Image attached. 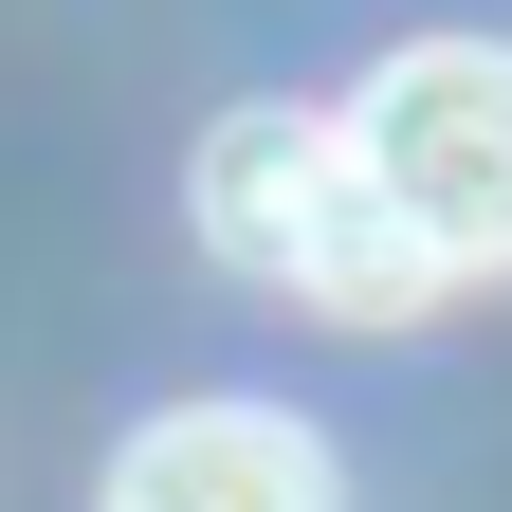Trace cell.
<instances>
[{
    "label": "cell",
    "instance_id": "obj_1",
    "mask_svg": "<svg viewBox=\"0 0 512 512\" xmlns=\"http://www.w3.org/2000/svg\"><path fill=\"white\" fill-rule=\"evenodd\" d=\"M183 220L220 238V275L293 293V311H421L439 256L403 238V202L366 183L348 110H220L183 165Z\"/></svg>",
    "mask_w": 512,
    "mask_h": 512
},
{
    "label": "cell",
    "instance_id": "obj_2",
    "mask_svg": "<svg viewBox=\"0 0 512 512\" xmlns=\"http://www.w3.org/2000/svg\"><path fill=\"white\" fill-rule=\"evenodd\" d=\"M348 147L439 275H512V37H403L348 92Z\"/></svg>",
    "mask_w": 512,
    "mask_h": 512
},
{
    "label": "cell",
    "instance_id": "obj_3",
    "mask_svg": "<svg viewBox=\"0 0 512 512\" xmlns=\"http://www.w3.org/2000/svg\"><path fill=\"white\" fill-rule=\"evenodd\" d=\"M92 512H348V476H330V439L275 421V403H165V421L110 439Z\"/></svg>",
    "mask_w": 512,
    "mask_h": 512
}]
</instances>
